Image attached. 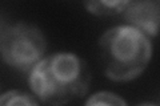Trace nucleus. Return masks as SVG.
Listing matches in <instances>:
<instances>
[{
	"label": "nucleus",
	"mask_w": 160,
	"mask_h": 106,
	"mask_svg": "<svg viewBox=\"0 0 160 106\" xmlns=\"http://www.w3.org/2000/svg\"><path fill=\"white\" fill-rule=\"evenodd\" d=\"M39 102L35 99L32 95H29L27 93L19 92V90H11L2 95L0 98V105L2 106H22V105H38Z\"/></svg>",
	"instance_id": "obj_6"
},
{
	"label": "nucleus",
	"mask_w": 160,
	"mask_h": 106,
	"mask_svg": "<svg viewBox=\"0 0 160 106\" xmlns=\"http://www.w3.org/2000/svg\"><path fill=\"white\" fill-rule=\"evenodd\" d=\"M47 41L38 27L27 23L3 25L0 50L4 62L20 70L32 69L46 52Z\"/></svg>",
	"instance_id": "obj_3"
},
{
	"label": "nucleus",
	"mask_w": 160,
	"mask_h": 106,
	"mask_svg": "<svg viewBox=\"0 0 160 106\" xmlns=\"http://www.w3.org/2000/svg\"><path fill=\"white\" fill-rule=\"evenodd\" d=\"M88 12L96 16H112L126 9L129 0H83Z\"/></svg>",
	"instance_id": "obj_5"
},
{
	"label": "nucleus",
	"mask_w": 160,
	"mask_h": 106,
	"mask_svg": "<svg viewBox=\"0 0 160 106\" xmlns=\"http://www.w3.org/2000/svg\"><path fill=\"white\" fill-rule=\"evenodd\" d=\"M100 60L106 76L118 82L132 81L144 72L152 56V44L140 29L119 25L99 40Z\"/></svg>",
	"instance_id": "obj_2"
},
{
	"label": "nucleus",
	"mask_w": 160,
	"mask_h": 106,
	"mask_svg": "<svg viewBox=\"0 0 160 106\" xmlns=\"http://www.w3.org/2000/svg\"><path fill=\"white\" fill-rule=\"evenodd\" d=\"M91 84V70L73 53H56L31 69L29 86L40 102L64 105L84 97Z\"/></svg>",
	"instance_id": "obj_1"
},
{
	"label": "nucleus",
	"mask_w": 160,
	"mask_h": 106,
	"mask_svg": "<svg viewBox=\"0 0 160 106\" xmlns=\"http://www.w3.org/2000/svg\"><path fill=\"white\" fill-rule=\"evenodd\" d=\"M86 104L89 106H92V105H113V106L120 105V106H123V105H126V101L113 93L102 92V93L91 95V98Z\"/></svg>",
	"instance_id": "obj_7"
},
{
	"label": "nucleus",
	"mask_w": 160,
	"mask_h": 106,
	"mask_svg": "<svg viewBox=\"0 0 160 106\" xmlns=\"http://www.w3.org/2000/svg\"><path fill=\"white\" fill-rule=\"evenodd\" d=\"M124 19L129 25L147 36H156L160 31V0H129L124 9Z\"/></svg>",
	"instance_id": "obj_4"
}]
</instances>
